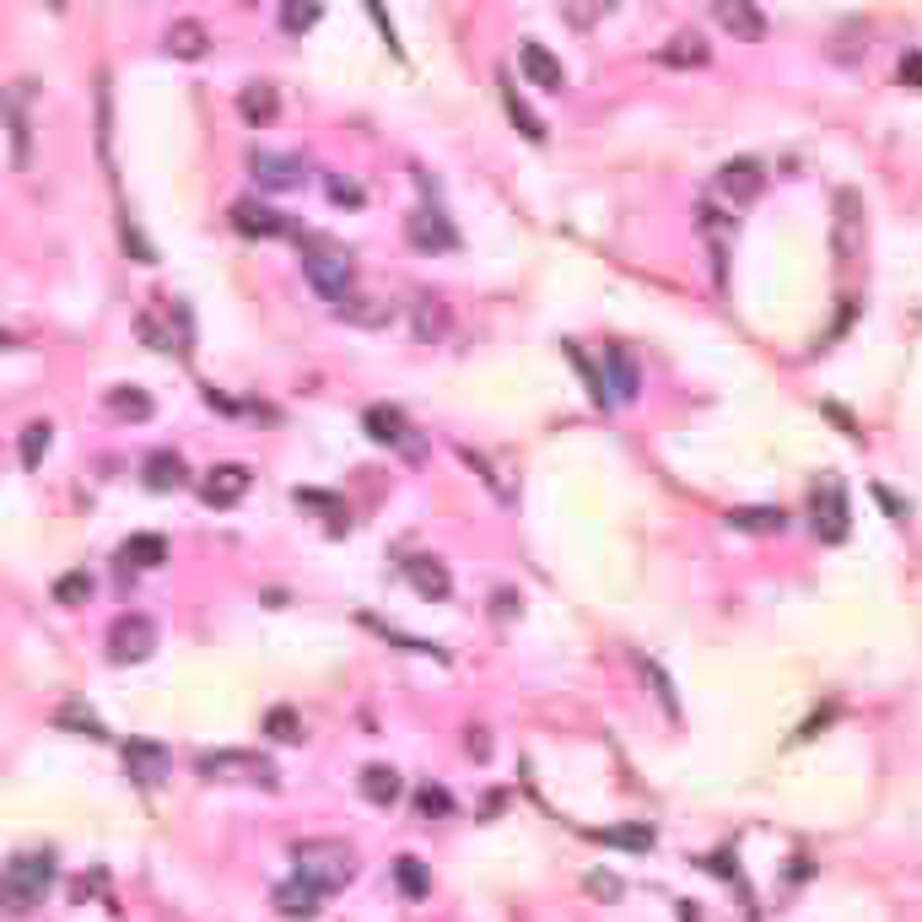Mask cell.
<instances>
[{
  "mask_svg": "<svg viewBox=\"0 0 922 922\" xmlns=\"http://www.w3.org/2000/svg\"><path fill=\"white\" fill-rule=\"evenodd\" d=\"M761 189H767V167H761L756 156H734V162L718 167V194H723V200L750 205V200H761Z\"/></svg>",
  "mask_w": 922,
  "mask_h": 922,
  "instance_id": "8fae6325",
  "label": "cell"
},
{
  "mask_svg": "<svg viewBox=\"0 0 922 922\" xmlns=\"http://www.w3.org/2000/svg\"><path fill=\"white\" fill-rule=\"evenodd\" d=\"M405 578H411V589H416L421 599H449V594H454V578H449V567H443L438 556H411V561H405Z\"/></svg>",
  "mask_w": 922,
  "mask_h": 922,
  "instance_id": "2e32d148",
  "label": "cell"
},
{
  "mask_svg": "<svg viewBox=\"0 0 922 922\" xmlns=\"http://www.w3.org/2000/svg\"><path fill=\"white\" fill-rule=\"evenodd\" d=\"M194 771L211 776V782H265V787H276V767L265 756H249V750H205L194 761Z\"/></svg>",
  "mask_w": 922,
  "mask_h": 922,
  "instance_id": "8992f818",
  "label": "cell"
},
{
  "mask_svg": "<svg viewBox=\"0 0 922 922\" xmlns=\"http://www.w3.org/2000/svg\"><path fill=\"white\" fill-rule=\"evenodd\" d=\"M459 459L469 464V469H475V475H480V480H485V485H491V491H496V502H513V491H507V485H502V480H496V469H491V464L480 459V454H475V449H459Z\"/></svg>",
  "mask_w": 922,
  "mask_h": 922,
  "instance_id": "b9f144b4",
  "label": "cell"
},
{
  "mask_svg": "<svg viewBox=\"0 0 922 922\" xmlns=\"http://www.w3.org/2000/svg\"><path fill=\"white\" fill-rule=\"evenodd\" d=\"M249 173H254V184L260 189H270V194H287V189H303V156L292 152H249Z\"/></svg>",
  "mask_w": 922,
  "mask_h": 922,
  "instance_id": "30bf717a",
  "label": "cell"
},
{
  "mask_svg": "<svg viewBox=\"0 0 922 922\" xmlns=\"http://www.w3.org/2000/svg\"><path fill=\"white\" fill-rule=\"evenodd\" d=\"M567 16H572L578 27H589V22H594V5H567Z\"/></svg>",
  "mask_w": 922,
  "mask_h": 922,
  "instance_id": "f907efd6",
  "label": "cell"
},
{
  "mask_svg": "<svg viewBox=\"0 0 922 922\" xmlns=\"http://www.w3.org/2000/svg\"><path fill=\"white\" fill-rule=\"evenodd\" d=\"M416 809H421V814L432 820V814H449V809H454V798H449L443 787H432V782H427V787L416 793Z\"/></svg>",
  "mask_w": 922,
  "mask_h": 922,
  "instance_id": "ee69618b",
  "label": "cell"
},
{
  "mask_svg": "<svg viewBox=\"0 0 922 922\" xmlns=\"http://www.w3.org/2000/svg\"><path fill=\"white\" fill-rule=\"evenodd\" d=\"M367 16L378 22V33H383V43H389L394 54H405V49H400V33H394V22H389V11H383V5H367Z\"/></svg>",
  "mask_w": 922,
  "mask_h": 922,
  "instance_id": "7dc6e473",
  "label": "cell"
},
{
  "mask_svg": "<svg viewBox=\"0 0 922 922\" xmlns=\"http://www.w3.org/2000/svg\"><path fill=\"white\" fill-rule=\"evenodd\" d=\"M814 534H820L825 545L847 540V496H842L836 480H825V485L814 491Z\"/></svg>",
  "mask_w": 922,
  "mask_h": 922,
  "instance_id": "5bb4252c",
  "label": "cell"
},
{
  "mask_svg": "<svg viewBox=\"0 0 922 922\" xmlns=\"http://www.w3.org/2000/svg\"><path fill=\"white\" fill-rule=\"evenodd\" d=\"M362 798L367 804H394L400 798V771L394 767H383V761H372V767H362Z\"/></svg>",
  "mask_w": 922,
  "mask_h": 922,
  "instance_id": "f1b7e54d",
  "label": "cell"
},
{
  "mask_svg": "<svg viewBox=\"0 0 922 922\" xmlns=\"http://www.w3.org/2000/svg\"><path fill=\"white\" fill-rule=\"evenodd\" d=\"M205 49H211V27H205V22L178 16V22L167 27V54H178V60H200Z\"/></svg>",
  "mask_w": 922,
  "mask_h": 922,
  "instance_id": "d4e9b609",
  "label": "cell"
},
{
  "mask_svg": "<svg viewBox=\"0 0 922 922\" xmlns=\"http://www.w3.org/2000/svg\"><path fill=\"white\" fill-rule=\"evenodd\" d=\"M249 485H254V469H249V464H211V469L200 475V502H205V507H238V502L249 496Z\"/></svg>",
  "mask_w": 922,
  "mask_h": 922,
  "instance_id": "9c48e42d",
  "label": "cell"
},
{
  "mask_svg": "<svg viewBox=\"0 0 922 922\" xmlns=\"http://www.w3.org/2000/svg\"><path fill=\"white\" fill-rule=\"evenodd\" d=\"M416 334H421V340H438V334H443V307H432V298L416 303Z\"/></svg>",
  "mask_w": 922,
  "mask_h": 922,
  "instance_id": "7bdbcfd3",
  "label": "cell"
},
{
  "mask_svg": "<svg viewBox=\"0 0 922 922\" xmlns=\"http://www.w3.org/2000/svg\"><path fill=\"white\" fill-rule=\"evenodd\" d=\"M238 114H243V125H270L276 114H281V92L270 87V81H249L243 92H238Z\"/></svg>",
  "mask_w": 922,
  "mask_h": 922,
  "instance_id": "44dd1931",
  "label": "cell"
},
{
  "mask_svg": "<svg viewBox=\"0 0 922 922\" xmlns=\"http://www.w3.org/2000/svg\"><path fill=\"white\" fill-rule=\"evenodd\" d=\"M49 443H54V427H49V421H27V427H22V464L38 469L43 454H49Z\"/></svg>",
  "mask_w": 922,
  "mask_h": 922,
  "instance_id": "e575fe53",
  "label": "cell"
},
{
  "mask_svg": "<svg viewBox=\"0 0 922 922\" xmlns=\"http://www.w3.org/2000/svg\"><path fill=\"white\" fill-rule=\"evenodd\" d=\"M54 723H60V729H76V734H87V740H109L103 718H98L92 707H81V702H65V707L54 712Z\"/></svg>",
  "mask_w": 922,
  "mask_h": 922,
  "instance_id": "1f68e13d",
  "label": "cell"
},
{
  "mask_svg": "<svg viewBox=\"0 0 922 922\" xmlns=\"http://www.w3.org/2000/svg\"><path fill=\"white\" fill-rule=\"evenodd\" d=\"M324 189H329V200H334V205H351V211L367 200V194H362V184H356V178H340V173H329V184H324Z\"/></svg>",
  "mask_w": 922,
  "mask_h": 922,
  "instance_id": "ab89813d",
  "label": "cell"
},
{
  "mask_svg": "<svg viewBox=\"0 0 922 922\" xmlns=\"http://www.w3.org/2000/svg\"><path fill=\"white\" fill-rule=\"evenodd\" d=\"M167 767H173V761H167V750L152 745V740H130V745H125V771H130L141 787H156V782L167 776Z\"/></svg>",
  "mask_w": 922,
  "mask_h": 922,
  "instance_id": "ac0fdd59",
  "label": "cell"
},
{
  "mask_svg": "<svg viewBox=\"0 0 922 922\" xmlns=\"http://www.w3.org/2000/svg\"><path fill=\"white\" fill-rule=\"evenodd\" d=\"M518 71H523V76H529V87H540V92H561V87H567L561 60H556L545 43H534V38H523V49H518Z\"/></svg>",
  "mask_w": 922,
  "mask_h": 922,
  "instance_id": "4fadbf2b",
  "label": "cell"
},
{
  "mask_svg": "<svg viewBox=\"0 0 922 922\" xmlns=\"http://www.w3.org/2000/svg\"><path fill=\"white\" fill-rule=\"evenodd\" d=\"M464 750H469L475 761H485V756H491V740H485V729H469V740H464Z\"/></svg>",
  "mask_w": 922,
  "mask_h": 922,
  "instance_id": "c3c4849f",
  "label": "cell"
},
{
  "mask_svg": "<svg viewBox=\"0 0 922 922\" xmlns=\"http://www.w3.org/2000/svg\"><path fill=\"white\" fill-rule=\"evenodd\" d=\"M265 734L281 740V745H298V740H303V718H298L292 707H270V712H265Z\"/></svg>",
  "mask_w": 922,
  "mask_h": 922,
  "instance_id": "d590c367",
  "label": "cell"
},
{
  "mask_svg": "<svg viewBox=\"0 0 922 922\" xmlns=\"http://www.w3.org/2000/svg\"><path fill=\"white\" fill-rule=\"evenodd\" d=\"M156 653V626L152 615H119L109 626V664H141Z\"/></svg>",
  "mask_w": 922,
  "mask_h": 922,
  "instance_id": "ba28073f",
  "label": "cell"
},
{
  "mask_svg": "<svg viewBox=\"0 0 922 922\" xmlns=\"http://www.w3.org/2000/svg\"><path fill=\"white\" fill-rule=\"evenodd\" d=\"M141 480L152 485V491H178L184 480H189V464L178 449H152L147 459H141Z\"/></svg>",
  "mask_w": 922,
  "mask_h": 922,
  "instance_id": "e0dca14e",
  "label": "cell"
},
{
  "mask_svg": "<svg viewBox=\"0 0 922 922\" xmlns=\"http://www.w3.org/2000/svg\"><path fill=\"white\" fill-rule=\"evenodd\" d=\"M162 561H167V540H162V534H130V540L119 545V578L156 572Z\"/></svg>",
  "mask_w": 922,
  "mask_h": 922,
  "instance_id": "9a60e30c",
  "label": "cell"
},
{
  "mask_svg": "<svg viewBox=\"0 0 922 922\" xmlns=\"http://www.w3.org/2000/svg\"><path fill=\"white\" fill-rule=\"evenodd\" d=\"M589 891H594V896H620V880H615V874H594Z\"/></svg>",
  "mask_w": 922,
  "mask_h": 922,
  "instance_id": "681fc988",
  "label": "cell"
},
{
  "mask_svg": "<svg viewBox=\"0 0 922 922\" xmlns=\"http://www.w3.org/2000/svg\"><path fill=\"white\" fill-rule=\"evenodd\" d=\"M405 243H411L416 254H449V249H459V232H454V222L443 216V205H416V211L405 216Z\"/></svg>",
  "mask_w": 922,
  "mask_h": 922,
  "instance_id": "52a82bcc",
  "label": "cell"
},
{
  "mask_svg": "<svg viewBox=\"0 0 922 922\" xmlns=\"http://www.w3.org/2000/svg\"><path fill=\"white\" fill-rule=\"evenodd\" d=\"M502 103H507V119H513L529 141H545V119H540V114H534V109H529V103L507 87V76H502Z\"/></svg>",
  "mask_w": 922,
  "mask_h": 922,
  "instance_id": "f546056e",
  "label": "cell"
},
{
  "mask_svg": "<svg viewBox=\"0 0 922 922\" xmlns=\"http://www.w3.org/2000/svg\"><path fill=\"white\" fill-rule=\"evenodd\" d=\"M394 313H400V307L389 303V298H362V292L334 307V318H340V324H356V329H383V324H394Z\"/></svg>",
  "mask_w": 922,
  "mask_h": 922,
  "instance_id": "ffe728a7",
  "label": "cell"
},
{
  "mask_svg": "<svg viewBox=\"0 0 922 922\" xmlns=\"http://www.w3.org/2000/svg\"><path fill=\"white\" fill-rule=\"evenodd\" d=\"M292 863H298V880L318 885L324 896L340 891V885L356 874V852H351L345 842H334V836H307V842H298V847H292Z\"/></svg>",
  "mask_w": 922,
  "mask_h": 922,
  "instance_id": "3957f363",
  "label": "cell"
},
{
  "mask_svg": "<svg viewBox=\"0 0 922 922\" xmlns=\"http://www.w3.org/2000/svg\"><path fill=\"white\" fill-rule=\"evenodd\" d=\"M362 626H372L378 636H389V642H400L405 653H427V658H438V664H449V653H443L438 642H427V636H405L400 626H383V620H372V615H362Z\"/></svg>",
  "mask_w": 922,
  "mask_h": 922,
  "instance_id": "836d02e7",
  "label": "cell"
},
{
  "mask_svg": "<svg viewBox=\"0 0 922 922\" xmlns=\"http://www.w3.org/2000/svg\"><path fill=\"white\" fill-rule=\"evenodd\" d=\"M707 60H712V49H707L702 33H674L669 49H664V65H674V71H691V65H707Z\"/></svg>",
  "mask_w": 922,
  "mask_h": 922,
  "instance_id": "4316f807",
  "label": "cell"
},
{
  "mask_svg": "<svg viewBox=\"0 0 922 922\" xmlns=\"http://www.w3.org/2000/svg\"><path fill=\"white\" fill-rule=\"evenodd\" d=\"M642 674H647V685L658 691V702H664V712H669V718H680V702H674V685H669V674H664V669H658L653 658H642Z\"/></svg>",
  "mask_w": 922,
  "mask_h": 922,
  "instance_id": "74e56055",
  "label": "cell"
},
{
  "mask_svg": "<svg viewBox=\"0 0 922 922\" xmlns=\"http://www.w3.org/2000/svg\"><path fill=\"white\" fill-rule=\"evenodd\" d=\"M729 529H740V534H782V529H787V513H782V507H734V513H729Z\"/></svg>",
  "mask_w": 922,
  "mask_h": 922,
  "instance_id": "484cf974",
  "label": "cell"
},
{
  "mask_svg": "<svg viewBox=\"0 0 922 922\" xmlns=\"http://www.w3.org/2000/svg\"><path fill=\"white\" fill-rule=\"evenodd\" d=\"M136 334L152 345V351H178L184 362L194 356V324H189V307L173 303V298H156L152 307L136 313Z\"/></svg>",
  "mask_w": 922,
  "mask_h": 922,
  "instance_id": "277c9868",
  "label": "cell"
},
{
  "mask_svg": "<svg viewBox=\"0 0 922 922\" xmlns=\"http://www.w3.org/2000/svg\"><path fill=\"white\" fill-rule=\"evenodd\" d=\"M605 367H610V378H605V394H610V405H631L636 400V362L620 351V345H605Z\"/></svg>",
  "mask_w": 922,
  "mask_h": 922,
  "instance_id": "603a6c76",
  "label": "cell"
},
{
  "mask_svg": "<svg viewBox=\"0 0 922 922\" xmlns=\"http://www.w3.org/2000/svg\"><path fill=\"white\" fill-rule=\"evenodd\" d=\"M318 16H324L318 5H298V0H287V5H281V27H287V33H307Z\"/></svg>",
  "mask_w": 922,
  "mask_h": 922,
  "instance_id": "60d3db41",
  "label": "cell"
},
{
  "mask_svg": "<svg viewBox=\"0 0 922 922\" xmlns=\"http://www.w3.org/2000/svg\"><path fill=\"white\" fill-rule=\"evenodd\" d=\"M292 502H298V507H318V513H329V518H340V502H334V496H324V491H292Z\"/></svg>",
  "mask_w": 922,
  "mask_h": 922,
  "instance_id": "bcb514c9",
  "label": "cell"
},
{
  "mask_svg": "<svg viewBox=\"0 0 922 922\" xmlns=\"http://www.w3.org/2000/svg\"><path fill=\"white\" fill-rule=\"evenodd\" d=\"M712 11H718V22H723L734 38H750V43L767 38V16H761L756 5H745V0H718Z\"/></svg>",
  "mask_w": 922,
  "mask_h": 922,
  "instance_id": "cb8c5ba5",
  "label": "cell"
},
{
  "mask_svg": "<svg viewBox=\"0 0 922 922\" xmlns=\"http://www.w3.org/2000/svg\"><path fill=\"white\" fill-rule=\"evenodd\" d=\"M54 885V852H16L5 863V880H0V896H5V912L11 918H27L33 907H43Z\"/></svg>",
  "mask_w": 922,
  "mask_h": 922,
  "instance_id": "7a4b0ae2",
  "label": "cell"
},
{
  "mask_svg": "<svg viewBox=\"0 0 922 922\" xmlns=\"http://www.w3.org/2000/svg\"><path fill=\"white\" fill-rule=\"evenodd\" d=\"M103 405H109L114 416H125V421H147V416H152V394L136 389V383H114V389L103 394Z\"/></svg>",
  "mask_w": 922,
  "mask_h": 922,
  "instance_id": "83f0119b",
  "label": "cell"
},
{
  "mask_svg": "<svg viewBox=\"0 0 922 922\" xmlns=\"http://www.w3.org/2000/svg\"><path fill=\"white\" fill-rule=\"evenodd\" d=\"M227 222H232L243 238H287V232H298L292 216H287V211H270L265 200H238V205L227 211Z\"/></svg>",
  "mask_w": 922,
  "mask_h": 922,
  "instance_id": "7c38bea8",
  "label": "cell"
},
{
  "mask_svg": "<svg viewBox=\"0 0 922 922\" xmlns=\"http://www.w3.org/2000/svg\"><path fill=\"white\" fill-rule=\"evenodd\" d=\"M92 589H98V583H92V572H81V567H76V572H60V578H54V605L76 610V605H87V599H92Z\"/></svg>",
  "mask_w": 922,
  "mask_h": 922,
  "instance_id": "4dcf8cb0",
  "label": "cell"
},
{
  "mask_svg": "<svg viewBox=\"0 0 922 922\" xmlns=\"http://www.w3.org/2000/svg\"><path fill=\"white\" fill-rule=\"evenodd\" d=\"M298 254H303V276L318 298L340 307L345 298H356V254L340 238L324 232H298Z\"/></svg>",
  "mask_w": 922,
  "mask_h": 922,
  "instance_id": "6da1fadb",
  "label": "cell"
},
{
  "mask_svg": "<svg viewBox=\"0 0 922 922\" xmlns=\"http://www.w3.org/2000/svg\"><path fill=\"white\" fill-rule=\"evenodd\" d=\"M109 136H114V98H109V76H98V147L109 156Z\"/></svg>",
  "mask_w": 922,
  "mask_h": 922,
  "instance_id": "f35d334b",
  "label": "cell"
},
{
  "mask_svg": "<svg viewBox=\"0 0 922 922\" xmlns=\"http://www.w3.org/2000/svg\"><path fill=\"white\" fill-rule=\"evenodd\" d=\"M513 610H518V599L507 589H496V615H513Z\"/></svg>",
  "mask_w": 922,
  "mask_h": 922,
  "instance_id": "816d5d0a",
  "label": "cell"
},
{
  "mask_svg": "<svg viewBox=\"0 0 922 922\" xmlns=\"http://www.w3.org/2000/svg\"><path fill=\"white\" fill-rule=\"evenodd\" d=\"M858 194L852 189H842L836 194V238H831V249H836V260L842 265H852V254H858Z\"/></svg>",
  "mask_w": 922,
  "mask_h": 922,
  "instance_id": "7402d4cb",
  "label": "cell"
},
{
  "mask_svg": "<svg viewBox=\"0 0 922 922\" xmlns=\"http://www.w3.org/2000/svg\"><path fill=\"white\" fill-rule=\"evenodd\" d=\"M599 842H615V847H653V831L647 825H631V831H594Z\"/></svg>",
  "mask_w": 922,
  "mask_h": 922,
  "instance_id": "f6af8a7d",
  "label": "cell"
},
{
  "mask_svg": "<svg viewBox=\"0 0 922 922\" xmlns=\"http://www.w3.org/2000/svg\"><path fill=\"white\" fill-rule=\"evenodd\" d=\"M276 912L287 922H307V918H318V901H324V891L318 885H307V880H287V885H276Z\"/></svg>",
  "mask_w": 922,
  "mask_h": 922,
  "instance_id": "d6986e66",
  "label": "cell"
},
{
  "mask_svg": "<svg viewBox=\"0 0 922 922\" xmlns=\"http://www.w3.org/2000/svg\"><path fill=\"white\" fill-rule=\"evenodd\" d=\"M5 119H11V162L27 167V147H33V130H27V109H22V92H11L5 103Z\"/></svg>",
  "mask_w": 922,
  "mask_h": 922,
  "instance_id": "d6a6232c",
  "label": "cell"
},
{
  "mask_svg": "<svg viewBox=\"0 0 922 922\" xmlns=\"http://www.w3.org/2000/svg\"><path fill=\"white\" fill-rule=\"evenodd\" d=\"M362 427H367L372 443H383V449H394V454H405V459H421V454H427V438H416V427H411L405 411H394V405H367V411H362Z\"/></svg>",
  "mask_w": 922,
  "mask_h": 922,
  "instance_id": "5b68a950",
  "label": "cell"
},
{
  "mask_svg": "<svg viewBox=\"0 0 922 922\" xmlns=\"http://www.w3.org/2000/svg\"><path fill=\"white\" fill-rule=\"evenodd\" d=\"M394 880H400V891H405V896H427V891H432V880H427L421 858H411V852L394 863Z\"/></svg>",
  "mask_w": 922,
  "mask_h": 922,
  "instance_id": "8d00e7d4",
  "label": "cell"
}]
</instances>
